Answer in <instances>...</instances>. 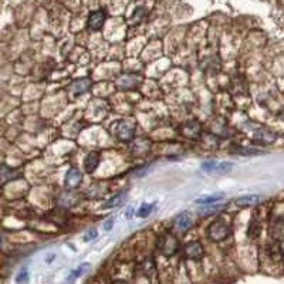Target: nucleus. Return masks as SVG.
Segmentation results:
<instances>
[{
	"label": "nucleus",
	"instance_id": "obj_1",
	"mask_svg": "<svg viewBox=\"0 0 284 284\" xmlns=\"http://www.w3.org/2000/svg\"><path fill=\"white\" fill-rule=\"evenodd\" d=\"M158 252L165 257H172L174 255H177L179 250V240L175 235H172L171 232L162 233L159 236L157 243Z\"/></svg>",
	"mask_w": 284,
	"mask_h": 284
},
{
	"label": "nucleus",
	"instance_id": "obj_2",
	"mask_svg": "<svg viewBox=\"0 0 284 284\" xmlns=\"http://www.w3.org/2000/svg\"><path fill=\"white\" fill-rule=\"evenodd\" d=\"M232 233L230 226L225 223L223 220H215L207 227V237L212 242H223Z\"/></svg>",
	"mask_w": 284,
	"mask_h": 284
},
{
	"label": "nucleus",
	"instance_id": "obj_3",
	"mask_svg": "<svg viewBox=\"0 0 284 284\" xmlns=\"http://www.w3.org/2000/svg\"><path fill=\"white\" fill-rule=\"evenodd\" d=\"M193 223H195L193 215L190 212H182V213L175 216L174 229L177 230L178 233H187L188 230L193 226Z\"/></svg>",
	"mask_w": 284,
	"mask_h": 284
},
{
	"label": "nucleus",
	"instance_id": "obj_4",
	"mask_svg": "<svg viewBox=\"0 0 284 284\" xmlns=\"http://www.w3.org/2000/svg\"><path fill=\"white\" fill-rule=\"evenodd\" d=\"M112 131L115 132L117 138L121 141H127L128 142V141H132L135 138V129L124 121H117L115 124H112Z\"/></svg>",
	"mask_w": 284,
	"mask_h": 284
},
{
	"label": "nucleus",
	"instance_id": "obj_5",
	"mask_svg": "<svg viewBox=\"0 0 284 284\" xmlns=\"http://www.w3.org/2000/svg\"><path fill=\"white\" fill-rule=\"evenodd\" d=\"M184 253L189 260H200L205 256V249L200 242H189L184 249Z\"/></svg>",
	"mask_w": 284,
	"mask_h": 284
},
{
	"label": "nucleus",
	"instance_id": "obj_6",
	"mask_svg": "<svg viewBox=\"0 0 284 284\" xmlns=\"http://www.w3.org/2000/svg\"><path fill=\"white\" fill-rule=\"evenodd\" d=\"M83 181V174L80 172V169L77 168H70L66 174V178H64V184H66V188L67 189H76V188L80 187Z\"/></svg>",
	"mask_w": 284,
	"mask_h": 284
},
{
	"label": "nucleus",
	"instance_id": "obj_7",
	"mask_svg": "<svg viewBox=\"0 0 284 284\" xmlns=\"http://www.w3.org/2000/svg\"><path fill=\"white\" fill-rule=\"evenodd\" d=\"M104 21H105V13L102 10H97V11H93L89 16L87 26L91 31H98L102 27Z\"/></svg>",
	"mask_w": 284,
	"mask_h": 284
},
{
	"label": "nucleus",
	"instance_id": "obj_8",
	"mask_svg": "<svg viewBox=\"0 0 284 284\" xmlns=\"http://www.w3.org/2000/svg\"><path fill=\"white\" fill-rule=\"evenodd\" d=\"M262 202H263V197L260 195L240 196L235 200L236 206H239V207H253V206L260 205Z\"/></svg>",
	"mask_w": 284,
	"mask_h": 284
},
{
	"label": "nucleus",
	"instance_id": "obj_9",
	"mask_svg": "<svg viewBox=\"0 0 284 284\" xmlns=\"http://www.w3.org/2000/svg\"><path fill=\"white\" fill-rule=\"evenodd\" d=\"M99 165V155L98 152H90L84 159V169L87 174H93Z\"/></svg>",
	"mask_w": 284,
	"mask_h": 284
},
{
	"label": "nucleus",
	"instance_id": "obj_10",
	"mask_svg": "<svg viewBox=\"0 0 284 284\" xmlns=\"http://www.w3.org/2000/svg\"><path fill=\"white\" fill-rule=\"evenodd\" d=\"M255 138L259 141V142H263V144H272V142H275L276 141L277 135L273 134L272 131L266 129V128H260V129H259V131L255 134Z\"/></svg>",
	"mask_w": 284,
	"mask_h": 284
},
{
	"label": "nucleus",
	"instance_id": "obj_11",
	"mask_svg": "<svg viewBox=\"0 0 284 284\" xmlns=\"http://www.w3.org/2000/svg\"><path fill=\"white\" fill-rule=\"evenodd\" d=\"M90 269V263H83V265H80L76 270H73L71 273L69 275V277L66 279V284H71L74 283L79 277H81V276L84 275L87 270Z\"/></svg>",
	"mask_w": 284,
	"mask_h": 284
},
{
	"label": "nucleus",
	"instance_id": "obj_12",
	"mask_svg": "<svg viewBox=\"0 0 284 284\" xmlns=\"http://www.w3.org/2000/svg\"><path fill=\"white\" fill-rule=\"evenodd\" d=\"M223 199V193L222 192H219V193H213V195H206V196H202V197H199V199H196V203L197 205H213L216 202H219V200H222Z\"/></svg>",
	"mask_w": 284,
	"mask_h": 284
},
{
	"label": "nucleus",
	"instance_id": "obj_13",
	"mask_svg": "<svg viewBox=\"0 0 284 284\" xmlns=\"http://www.w3.org/2000/svg\"><path fill=\"white\" fill-rule=\"evenodd\" d=\"M226 206H227L226 203H222V205H216V203H213V205H206L199 209V213H200V215H213V213H217V212H222Z\"/></svg>",
	"mask_w": 284,
	"mask_h": 284
},
{
	"label": "nucleus",
	"instance_id": "obj_14",
	"mask_svg": "<svg viewBox=\"0 0 284 284\" xmlns=\"http://www.w3.org/2000/svg\"><path fill=\"white\" fill-rule=\"evenodd\" d=\"M89 89H90V81L87 79L79 80V81H76V83L71 86V91H74L76 94H83V93H86Z\"/></svg>",
	"mask_w": 284,
	"mask_h": 284
},
{
	"label": "nucleus",
	"instance_id": "obj_15",
	"mask_svg": "<svg viewBox=\"0 0 284 284\" xmlns=\"http://www.w3.org/2000/svg\"><path fill=\"white\" fill-rule=\"evenodd\" d=\"M125 193L124 192H121V193H118V195L112 196V197H109L107 202L102 205L104 209H111V207H115V206L121 205L122 203V200H124V197H125Z\"/></svg>",
	"mask_w": 284,
	"mask_h": 284
},
{
	"label": "nucleus",
	"instance_id": "obj_16",
	"mask_svg": "<svg viewBox=\"0 0 284 284\" xmlns=\"http://www.w3.org/2000/svg\"><path fill=\"white\" fill-rule=\"evenodd\" d=\"M154 209H155V203H142V205L138 207L135 215H137L138 217H148V216L154 212Z\"/></svg>",
	"mask_w": 284,
	"mask_h": 284
},
{
	"label": "nucleus",
	"instance_id": "obj_17",
	"mask_svg": "<svg viewBox=\"0 0 284 284\" xmlns=\"http://www.w3.org/2000/svg\"><path fill=\"white\" fill-rule=\"evenodd\" d=\"M141 269V273L145 276V277H149L151 276V273H154V269H155V266H154V262L152 260H145L144 263H141V266H139Z\"/></svg>",
	"mask_w": 284,
	"mask_h": 284
},
{
	"label": "nucleus",
	"instance_id": "obj_18",
	"mask_svg": "<svg viewBox=\"0 0 284 284\" xmlns=\"http://www.w3.org/2000/svg\"><path fill=\"white\" fill-rule=\"evenodd\" d=\"M236 154L239 155H246V157H253V155H260L262 151L259 149H252V148H236Z\"/></svg>",
	"mask_w": 284,
	"mask_h": 284
},
{
	"label": "nucleus",
	"instance_id": "obj_19",
	"mask_svg": "<svg viewBox=\"0 0 284 284\" xmlns=\"http://www.w3.org/2000/svg\"><path fill=\"white\" fill-rule=\"evenodd\" d=\"M217 164H219V161H206L200 164V169L205 172H216Z\"/></svg>",
	"mask_w": 284,
	"mask_h": 284
},
{
	"label": "nucleus",
	"instance_id": "obj_20",
	"mask_svg": "<svg viewBox=\"0 0 284 284\" xmlns=\"http://www.w3.org/2000/svg\"><path fill=\"white\" fill-rule=\"evenodd\" d=\"M232 168H233V164H230V162H220V161H219L217 168H216V172H219V174H225V172H229Z\"/></svg>",
	"mask_w": 284,
	"mask_h": 284
},
{
	"label": "nucleus",
	"instance_id": "obj_21",
	"mask_svg": "<svg viewBox=\"0 0 284 284\" xmlns=\"http://www.w3.org/2000/svg\"><path fill=\"white\" fill-rule=\"evenodd\" d=\"M27 280H29V273H27V269H23V270H20L19 275L16 277V282L19 284L21 283H27Z\"/></svg>",
	"mask_w": 284,
	"mask_h": 284
},
{
	"label": "nucleus",
	"instance_id": "obj_22",
	"mask_svg": "<svg viewBox=\"0 0 284 284\" xmlns=\"http://www.w3.org/2000/svg\"><path fill=\"white\" fill-rule=\"evenodd\" d=\"M114 225H115V217H109V219H107V220L102 223V230H104V232H109V230H112Z\"/></svg>",
	"mask_w": 284,
	"mask_h": 284
},
{
	"label": "nucleus",
	"instance_id": "obj_23",
	"mask_svg": "<svg viewBox=\"0 0 284 284\" xmlns=\"http://www.w3.org/2000/svg\"><path fill=\"white\" fill-rule=\"evenodd\" d=\"M97 236H98L97 230H95V229H91V230H89L86 235L83 236V240H84V242H91V240L97 239Z\"/></svg>",
	"mask_w": 284,
	"mask_h": 284
},
{
	"label": "nucleus",
	"instance_id": "obj_24",
	"mask_svg": "<svg viewBox=\"0 0 284 284\" xmlns=\"http://www.w3.org/2000/svg\"><path fill=\"white\" fill-rule=\"evenodd\" d=\"M134 213H137V212L134 210V207H132V206H128L127 210L124 212V217H125V219H131Z\"/></svg>",
	"mask_w": 284,
	"mask_h": 284
},
{
	"label": "nucleus",
	"instance_id": "obj_25",
	"mask_svg": "<svg viewBox=\"0 0 284 284\" xmlns=\"http://www.w3.org/2000/svg\"><path fill=\"white\" fill-rule=\"evenodd\" d=\"M280 253L284 256V240L280 243Z\"/></svg>",
	"mask_w": 284,
	"mask_h": 284
},
{
	"label": "nucleus",
	"instance_id": "obj_26",
	"mask_svg": "<svg viewBox=\"0 0 284 284\" xmlns=\"http://www.w3.org/2000/svg\"><path fill=\"white\" fill-rule=\"evenodd\" d=\"M112 284H128L127 282H124V280H115Z\"/></svg>",
	"mask_w": 284,
	"mask_h": 284
},
{
	"label": "nucleus",
	"instance_id": "obj_27",
	"mask_svg": "<svg viewBox=\"0 0 284 284\" xmlns=\"http://www.w3.org/2000/svg\"><path fill=\"white\" fill-rule=\"evenodd\" d=\"M54 257H56V256H54V255L49 256V259H47V260H46V262H47V263H50V262H51V260H53V259H54Z\"/></svg>",
	"mask_w": 284,
	"mask_h": 284
}]
</instances>
